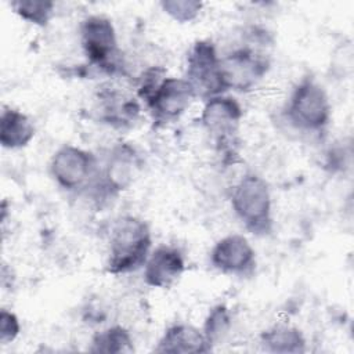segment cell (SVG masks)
<instances>
[{
    "mask_svg": "<svg viewBox=\"0 0 354 354\" xmlns=\"http://www.w3.org/2000/svg\"><path fill=\"white\" fill-rule=\"evenodd\" d=\"M11 7L22 19L37 26H46L54 14L55 4L50 0H15Z\"/></svg>",
    "mask_w": 354,
    "mask_h": 354,
    "instance_id": "e0dca14e",
    "label": "cell"
},
{
    "mask_svg": "<svg viewBox=\"0 0 354 354\" xmlns=\"http://www.w3.org/2000/svg\"><path fill=\"white\" fill-rule=\"evenodd\" d=\"M21 332V324L18 317L6 308L0 311V343L3 346L12 343Z\"/></svg>",
    "mask_w": 354,
    "mask_h": 354,
    "instance_id": "ffe728a7",
    "label": "cell"
},
{
    "mask_svg": "<svg viewBox=\"0 0 354 354\" xmlns=\"http://www.w3.org/2000/svg\"><path fill=\"white\" fill-rule=\"evenodd\" d=\"M230 325H231L230 310L224 304H217L209 311L205 319L202 332L206 336L207 342L213 346L228 332Z\"/></svg>",
    "mask_w": 354,
    "mask_h": 354,
    "instance_id": "ac0fdd59",
    "label": "cell"
},
{
    "mask_svg": "<svg viewBox=\"0 0 354 354\" xmlns=\"http://www.w3.org/2000/svg\"><path fill=\"white\" fill-rule=\"evenodd\" d=\"M137 94L147 105L156 127L176 122L196 98L184 77L166 76V71L156 66L142 73Z\"/></svg>",
    "mask_w": 354,
    "mask_h": 354,
    "instance_id": "6da1fadb",
    "label": "cell"
},
{
    "mask_svg": "<svg viewBox=\"0 0 354 354\" xmlns=\"http://www.w3.org/2000/svg\"><path fill=\"white\" fill-rule=\"evenodd\" d=\"M133 337L127 329L123 326L115 325L109 326L91 339L90 351L91 353H104V354H129L134 351Z\"/></svg>",
    "mask_w": 354,
    "mask_h": 354,
    "instance_id": "2e32d148",
    "label": "cell"
},
{
    "mask_svg": "<svg viewBox=\"0 0 354 354\" xmlns=\"http://www.w3.org/2000/svg\"><path fill=\"white\" fill-rule=\"evenodd\" d=\"M35 137V124L22 111L4 106L0 116V144L6 149L26 147Z\"/></svg>",
    "mask_w": 354,
    "mask_h": 354,
    "instance_id": "5bb4252c",
    "label": "cell"
},
{
    "mask_svg": "<svg viewBox=\"0 0 354 354\" xmlns=\"http://www.w3.org/2000/svg\"><path fill=\"white\" fill-rule=\"evenodd\" d=\"M263 350L277 354H299L306 351V339L300 329L286 324H277L260 336Z\"/></svg>",
    "mask_w": 354,
    "mask_h": 354,
    "instance_id": "9a60e30c",
    "label": "cell"
},
{
    "mask_svg": "<svg viewBox=\"0 0 354 354\" xmlns=\"http://www.w3.org/2000/svg\"><path fill=\"white\" fill-rule=\"evenodd\" d=\"M185 271V261L177 248L162 245L152 250L144 264V282L151 288L166 289Z\"/></svg>",
    "mask_w": 354,
    "mask_h": 354,
    "instance_id": "8fae6325",
    "label": "cell"
},
{
    "mask_svg": "<svg viewBox=\"0 0 354 354\" xmlns=\"http://www.w3.org/2000/svg\"><path fill=\"white\" fill-rule=\"evenodd\" d=\"M212 344L207 342L202 329L188 324L169 326L155 347L156 353L170 354H198L209 353Z\"/></svg>",
    "mask_w": 354,
    "mask_h": 354,
    "instance_id": "4fadbf2b",
    "label": "cell"
},
{
    "mask_svg": "<svg viewBox=\"0 0 354 354\" xmlns=\"http://www.w3.org/2000/svg\"><path fill=\"white\" fill-rule=\"evenodd\" d=\"M136 170L134 151L127 145L116 147L109 155L106 167L95 180V185L101 187V194L112 195L123 191L133 181Z\"/></svg>",
    "mask_w": 354,
    "mask_h": 354,
    "instance_id": "7c38bea8",
    "label": "cell"
},
{
    "mask_svg": "<svg viewBox=\"0 0 354 354\" xmlns=\"http://www.w3.org/2000/svg\"><path fill=\"white\" fill-rule=\"evenodd\" d=\"M220 64L225 88L238 91L253 88L270 68L268 59L250 47L236 48L225 57H220Z\"/></svg>",
    "mask_w": 354,
    "mask_h": 354,
    "instance_id": "ba28073f",
    "label": "cell"
},
{
    "mask_svg": "<svg viewBox=\"0 0 354 354\" xmlns=\"http://www.w3.org/2000/svg\"><path fill=\"white\" fill-rule=\"evenodd\" d=\"M152 236L148 224L136 216L119 217L109 238L106 271L123 275L144 267L151 253Z\"/></svg>",
    "mask_w": 354,
    "mask_h": 354,
    "instance_id": "7a4b0ae2",
    "label": "cell"
},
{
    "mask_svg": "<svg viewBox=\"0 0 354 354\" xmlns=\"http://www.w3.org/2000/svg\"><path fill=\"white\" fill-rule=\"evenodd\" d=\"M80 41L90 65L106 72L119 71L120 50L112 21L104 15H90L80 26Z\"/></svg>",
    "mask_w": 354,
    "mask_h": 354,
    "instance_id": "5b68a950",
    "label": "cell"
},
{
    "mask_svg": "<svg viewBox=\"0 0 354 354\" xmlns=\"http://www.w3.org/2000/svg\"><path fill=\"white\" fill-rule=\"evenodd\" d=\"M231 206L245 228L256 235L272 230V202L268 184L260 176H243L232 189Z\"/></svg>",
    "mask_w": 354,
    "mask_h": 354,
    "instance_id": "277c9868",
    "label": "cell"
},
{
    "mask_svg": "<svg viewBox=\"0 0 354 354\" xmlns=\"http://www.w3.org/2000/svg\"><path fill=\"white\" fill-rule=\"evenodd\" d=\"M184 79L192 87L195 97L205 101L227 91L220 57L212 41L198 40L194 43L187 55Z\"/></svg>",
    "mask_w": 354,
    "mask_h": 354,
    "instance_id": "8992f818",
    "label": "cell"
},
{
    "mask_svg": "<svg viewBox=\"0 0 354 354\" xmlns=\"http://www.w3.org/2000/svg\"><path fill=\"white\" fill-rule=\"evenodd\" d=\"M243 112L239 102L230 95H216L205 101L201 123L221 145L232 141L238 133Z\"/></svg>",
    "mask_w": 354,
    "mask_h": 354,
    "instance_id": "30bf717a",
    "label": "cell"
},
{
    "mask_svg": "<svg viewBox=\"0 0 354 354\" xmlns=\"http://www.w3.org/2000/svg\"><path fill=\"white\" fill-rule=\"evenodd\" d=\"M50 174L62 189L79 191L95 183L100 169L95 155L66 144L54 152L50 160Z\"/></svg>",
    "mask_w": 354,
    "mask_h": 354,
    "instance_id": "52a82bcc",
    "label": "cell"
},
{
    "mask_svg": "<svg viewBox=\"0 0 354 354\" xmlns=\"http://www.w3.org/2000/svg\"><path fill=\"white\" fill-rule=\"evenodd\" d=\"M162 10L180 24L195 19L202 8V3L192 0H165L160 3Z\"/></svg>",
    "mask_w": 354,
    "mask_h": 354,
    "instance_id": "d6986e66",
    "label": "cell"
},
{
    "mask_svg": "<svg viewBox=\"0 0 354 354\" xmlns=\"http://www.w3.org/2000/svg\"><path fill=\"white\" fill-rule=\"evenodd\" d=\"M332 106L325 88L311 76L303 77L292 90L285 118L303 133H321L330 120Z\"/></svg>",
    "mask_w": 354,
    "mask_h": 354,
    "instance_id": "3957f363",
    "label": "cell"
},
{
    "mask_svg": "<svg viewBox=\"0 0 354 354\" xmlns=\"http://www.w3.org/2000/svg\"><path fill=\"white\" fill-rule=\"evenodd\" d=\"M210 263L221 274L249 277L256 268V252L246 236L230 234L214 243L210 252Z\"/></svg>",
    "mask_w": 354,
    "mask_h": 354,
    "instance_id": "9c48e42d",
    "label": "cell"
}]
</instances>
